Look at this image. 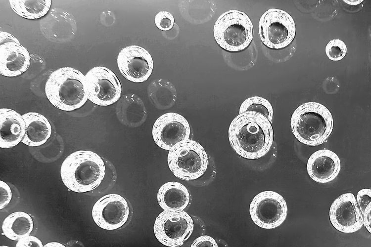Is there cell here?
<instances>
[{
    "label": "cell",
    "mask_w": 371,
    "mask_h": 247,
    "mask_svg": "<svg viewBox=\"0 0 371 247\" xmlns=\"http://www.w3.org/2000/svg\"><path fill=\"white\" fill-rule=\"evenodd\" d=\"M230 143L240 157L255 160L270 150L274 141L271 123L263 115L246 112L232 121L228 130Z\"/></svg>",
    "instance_id": "obj_1"
},
{
    "label": "cell",
    "mask_w": 371,
    "mask_h": 247,
    "mask_svg": "<svg viewBox=\"0 0 371 247\" xmlns=\"http://www.w3.org/2000/svg\"><path fill=\"white\" fill-rule=\"evenodd\" d=\"M105 166L102 159L91 151L79 150L63 162L60 175L64 185L76 193H85L95 189L102 181Z\"/></svg>",
    "instance_id": "obj_2"
},
{
    "label": "cell",
    "mask_w": 371,
    "mask_h": 247,
    "mask_svg": "<svg viewBox=\"0 0 371 247\" xmlns=\"http://www.w3.org/2000/svg\"><path fill=\"white\" fill-rule=\"evenodd\" d=\"M291 131L296 139L309 146L324 143L332 132L333 119L329 110L316 102L304 103L293 113Z\"/></svg>",
    "instance_id": "obj_3"
},
{
    "label": "cell",
    "mask_w": 371,
    "mask_h": 247,
    "mask_svg": "<svg viewBox=\"0 0 371 247\" xmlns=\"http://www.w3.org/2000/svg\"><path fill=\"white\" fill-rule=\"evenodd\" d=\"M45 89L50 103L62 111L78 109L88 100L85 75L79 70L70 67L60 68L51 73Z\"/></svg>",
    "instance_id": "obj_4"
},
{
    "label": "cell",
    "mask_w": 371,
    "mask_h": 247,
    "mask_svg": "<svg viewBox=\"0 0 371 247\" xmlns=\"http://www.w3.org/2000/svg\"><path fill=\"white\" fill-rule=\"evenodd\" d=\"M214 39L220 47L229 52L244 50L251 42L253 26L249 16L238 10L222 13L213 27Z\"/></svg>",
    "instance_id": "obj_5"
},
{
    "label": "cell",
    "mask_w": 371,
    "mask_h": 247,
    "mask_svg": "<svg viewBox=\"0 0 371 247\" xmlns=\"http://www.w3.org/2000/svg\"><path fill=\"white\" fill-rule=\"evenodd\" d=\"M169 167L177 178L189 181L201 176L208 166V155L198 142L190 139L178 143L168 153Z\"/></svg>",
    "instance_id": "obj_6"
},
{
    "label": "cell",
    "mask_w": 371,
    "mask_h": 247,
    "mask_svg": "<svg viewBox=\"0 0 371 247\" xmlns=\"http://www.w3.org/2000/svg\"><path fill=\"white\" fill-rule=\"evenodd\" d=\"M259 35L263 44L274 49L289 45L296 34V25L291 15L277 8L266 11L259 22Z\"/></svg>",
    "instance_id": "obj_7"
},
{
    "label": "cell",
    "mask_w": 371,
    "mask_h": 247,
    "mask_svg": "<svg viewBox=\"0 0 371 247\" xmlns=\"http://www.w3.org/2000/svg\"><path fill=\"white\" fill-rule=\"evenodd\" d=\"M194 228L191 216L179 210H164L156 217L153 231L155 237L168 247L182 246L191 235Z\"/></svg>",
    "instance_id": "obj_8"
},
{
    "label": "cell",
    "mask_w": 371,
    "mask_h": 247,
    "mask_svg": "<svg viewBox=\"0 0 371 247\" xmlns=\"http://www.w3.org/2000/svg\"><path fill=\"white\" fill-rule=\"evenodd\" d=\"M85 78L88 99L94 104L109 106L121 98V82L109 68L103 66L93 67L87 72Z\"/></svg>",
    "instance_id": "obj_9"
},
{
    "label": "cell",
    "mask_w": 371,
    "mask_h": 247,
    "mask_svg": "<svg viewBox=\"0 0 371 247\" xmlns=\"http://www.w3.org/2000/svg\"><path fill=\"white\" fill-rule=\"evenodd\" d=\"M249 213L259 227L273 229L281 225L287 214L286 203L282 196L272 191L261 192L251 201Z\"/></svg>",
    "instance_id": "obj_10"
},
{
    "label": "cell",
    "mask_w": 371,
    "mask_h": 247,
    "mask_svg": "<svg viewBox=\"0 0 371 247\" xmlns=\"http://www.w3.org/2000/svg\"><path fill=\"white\" fill-rule=\"evenodd\" d=\"M117 63L121 74L134 82L146 81L151 75L153 61L149 52L137 45L126 46L119 52Z\"/></svg>",
    "instance_id": "obj_11"
},
{
    "label": "cell",
    "mask_w": 371,
    "mask_h": 247,
    "mask_svg": "<svg viewBox=\"0 0 371 247\" xmlns=\"http://www.w3.org/2000/svg\"><path fill=\"white\" fill-rule=\"evenodd\" d=\"M155 143L170 151L177 144L189 139L190 128L184 117L176 113H167L155 122L152 130Z\"/></svg>",
    "instance_id": "obj_12"
},
{
    "label": "cell",
    "mask_w": 371,
    "mask_h": 247,
    "mask_svg": "<svg viewBox=\"0 0 371 247\" xmlns=\"http://www.w3.org/2000/svg\"><path fill=\"white\" fill-rule=\"evenodd\" d=\"M92 214L94 222L99 227L113 230L121 227L128 220L129 207L122 196L110 194L104 195L95 202Z\"/></svg>",
    "instance_id": "obj_13"
},
{
    "label": "cell",
    "mask_w": 371,
    "mask_h": 247,
    "mask_svg": "<svg viewBox=\"0 0 371 247\" xmlns=\"http://www.w3.org/2000/svg\"><path fill=\"white\" fill-rule=\"evenodd\" d=\"M329 216L333 226L341 232L353 233L363 225V215L351 193L343 194L332 202Z\"/></svg>",
    "instance_id": "obj_14"
},
{
    "label": "cell",
    "mask_w": 371,
    "mask_h": 247,
    "mask_svg": "<svg viewBox=\"0 0 371 247\" xmlns=\"http://www.w3.org/2000/svg\"><path fill=\"white\" fill-rule=\"evenodd\" d=\"M341 169L340 160L333 151L321 149L313 153L308 160L307 170L310 178L320 183L333 180Z\"/></svg>",
    "instance_id": "obj_15"
},
{
    "label": "cell",
    "mask_w": 371,
    "mask_h": 247,
    "mask_svg": "<svg viewBox=\"0 0 371 247\" xmlns=\"http://www.w3.org/2000/svg\"><path fill=\"white\" fill-rule=\"evenodd\" d=\"M30 64L28 50L20 43L8 42L0 45V73L16 77L26 72Z\"/></svg>",
    "instance_id": "obj_16"
},
{
    "label": "cell",
    "mask_w": 371,
    "mask_h": 247,
    "mask_svg": "<svg viewBox=\"0 0 371 247\" xmlns=\"http://www.w3.org/2000/svg\"><path fill=\"white\" fill-rule=\"evenodd\" d=\"M26 132L22 115L8 108L0 109V147L10 148L22 141Z\"/></svg>",
    "instance_id": "obj_17"
},
{
    "label": "cell",
    "mask_w": 371,
    "mask_h": 247,
    "mask_svg": "<svg viewBox=\"0 0 371 247\" xmlns=\"http://www.w3.org/2000/svg\"><path fill=\"white\" fill-rule=\"evenodd\" d=\"M116 114L123 124L131 127L141 125L147 118V111L143 101L133 93H127L119 99Z\"/></svg>",
    "instance_id": "obj_18"
},
{
    "label": "cell",
    "mask_w": 371,
    "mask_h": 247,
    "mask_svg": "<svg viewBox=\"0 0 371 247\" xmlns=\"http://www.w3.org/2000/svg\"><path fill=\"white\" fill-rule=\"evenodd\" d=\"M26 132L22 140L24 144L37 147L45 144L51 134V126L44 116L37 112H28L22 115Z\"/></svg>",
    "instance_id": "obj_19"
},
{
    "label": "cell",
    "mask_w": 371,
    "mask_h": 247,
    "mask_svg": "<svg viewBox=\"0 0 371 247\" xmlns=\"http://www.w3.org/2000/svg\"><path fill=\"white\" fill-rule=\"evenodd\" d=\"M157 199L159 205L164 210H183L189 203L190 194L184 185L171 181L161 186Z\"/></svg>",
    "instance_id": "obj_20"
},
{
    "label": "cell",
    "mask_w": 371,
    "mask_h": 247,
    "mask_svg": "<svg viewBox=\"0 0 371 247\" xmlns=\"http://www.w3.org/2000/svg\"><path fill=\"white\" fill-rule=\"evenodd\" d=\"M33 226V221L29 214L24 211H16L4 219L1 229L7 238L18 241L29 236Z\"/></svg>",
    "instance_id": "obj_21"
},
{
    "label": "cell",
    "mask_w": 371,
    "mask_h": 247,
    "mask_svg": "<svg viewBox=\"0 0 371 247\" xmlns=\"http://www.w3.org/2000/svg\"><path fill=\"white\" fill-rule=\"evenodd\" d=\"M147 91L151 102L160 110L172 107L177 99L174 85L166 79H158L153 81L148 85Z\"/></svg>",
    "instance_id": "obj_22"
},
{
    "label": "cell",
    "mask_w": 371,
    "mask_h": 247,
    "mask_svg": "<svg viewBox=\"0 0 371 247\" xmlns=\"http://www.w3.org/2000/svg\"><path fill=\"white\" fill-rule=\"evenodd\" d=\"M13 11L27 19H37L44 16L49 10L50 0H10Z\"/></svg>",
    "instance_id": "obj_23"
},
{
    "label": "cell",
    "mask_w": 371,
    "mask_h": 247,
    "mask_svg": "<svg viewBox=\"0 0 371 247\" xmlns=\"http://www.w3.org/2000/svg\"><path fill=\"white\" fill-rule=\"evenodd\" d=\"M254 112L263 115L270 122L273 118V109L270 102L260 96H252L245 99L239 107V113Z\"/></svg>",
    "instance_id": "obj_24"
},
{
    "label": "cell",
    "mask_w": 371,
    "mask_h": 247,
    "mask_svg": "<svg viewBox=\"0 0 371 247\" xmlns=\"http://www.w3.org/2000/svg\"><path fill=\"white\" fill-rule=\"evenodd\" d=\"M325 51L328 59L334 61H338L345 56L347 48L343 41L337 39L332 40L327 43Z\"/></svg>",
    "instance_id": "obj_25"
},
{
    "label": "cell",
    "mask_w": 371,
    "mask_h": 247,
    "mask_svg": "<svg viewBox=\"0 0 371 247\" xmlns=\"http://www.w3.org/2000/svg\"><path fill=\"white\" fill-rule=\"evenodd\" d=\"M154 22L159 30L167 31L171 30L173 27L175 19L171 13L167 11H161L155 15Z\"/></svg>",
    "instance_id": "obj_26"
},
{
    "label": "cell",
    "mask_w": 371,
    "mask_h": 247,
    "mask_svg": "<svg viewBox=\"0 0 371 247\" xmlns=\"http://www.w3.org/2000/svg\"><path fill=\"white\" fill-rule=\"evenodd\" d=\"M356 198L357 203L363 215L366 207L371 203V190L365 188L360 190L357 194Z\"/></svg>",
    "instance_id": "obj_27"
},
{
    "label": "cell",
    "mask_w": 371,
    "mask_h": 247,
    "mask_svg": "<svg viewBox=\"0 0 371 247\" xmlns=\"http://www.w3.org/2000/svg\"><path fill=\"white\" fill-rule=\"evenodd\" d=\"M12 197L11 190L5 182L0 181V209H2L10 203Z\"/></svg>",
    "instance_id": "obj_28"
},
{
    "label": "cell",
    "mask_w": 371,
    "mask_h": 247,
    "mask_svg": "<svg viewBox=\"0 0 371 247\" xmlns=\"http://www.w3.org/2000/svg\"><path fill=\"white\" fill-rule=\"evenodd\" d=\"M190 247H218L216 240L208 235H202L195 239Z\"/></svg>",
    "instance_id": "obj_29"
},
{
    "label": "cell",
    "mask_w": 371,
    "mask_h": 247,
    "mask_svg": "<svg viewBox=\"0 0 371 247\" xmlns=\"http://www.w3.org/2000/svg\"><path fill=\"white\" fill-rule=\"evenodd\" d=\"M15 247H44L37 237L29 235L17 241Z\"/></svg>",
    "instance_id": "obj_30"
},
{
    "label": "cell",
    "mask_w": 371,
    "mask_h": 247,
    "mask_svg": "<svg viewBox=\"0 0 371 247\" xmlns=\"http://www.w3.org/2000/svg\"><path fill=\"white\" fill-rule=\"evenodd\" d=\"M371 203L366 207L363 215V224L369 232H371Z\"/></svg>",
    "instance_id": "obj_31"
},
{
    "label": "cell",
    "mask_w": 371,
    "mask_h": 247,
    "mask_svg": "<svg viewBox=\"0 0 371 247\" xmlns=\"http://www.w3.org/2000/svg\"><path fill=\"white\" fill-rule=\"evenodd\" d=\"M12 42L20 43L18 40L12 34L6 32L1 31L0 32V45Z\"/></svg>",
    "instance_id": "obj_32"
},
{
    "label": "cell",
    "mask_w": 371,
    "mask_h": 247,
    "mask_svg": "<svg viewBox=\"0 0 371 247\" xmlns=\"http://www.w3.org/2000/svg\"><path fill=\"white\" fill-rule=\"evenodd\" d=\"M44 247H66L63 244L58 242H49L44 246Z\"/></svg>",
    "instance_id": "obj_33"
},
{
    "label": "cell",
    "mask_w": 371,
    "mask_h": 247,
    "mask_svg": "<svg viewBox=\"0 0 371 247\" xmlns=\"http://www.w3.org/2000/svg\"><path fill=\"white\" fill-rule=\"evenodd\" d=\"M343 1L345 2V3H347L349 5L356 6V5H358V4L362 3L363 1V0H343Z\"/></svg>",
    "instance_id": "obj_34"
},
{
    "label": "cell",
    "mask_w": 371,
    "mask_h": 247,
    "mask_svg": "<svg viewBox=\"0 0 371 247\" xmlns=\"http://www.w3.org/2000/svg\"><path fill=\"white\" fill-rule=\"evenodd\" d=\"M0 247H9L7 246H1Z\"/></svg>",
    "instance_id": "obj_35"
}]
</instances>
